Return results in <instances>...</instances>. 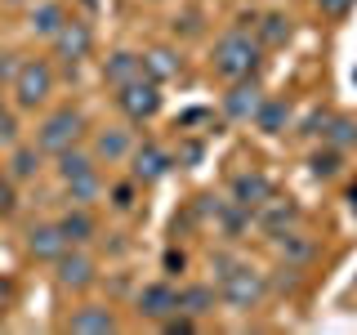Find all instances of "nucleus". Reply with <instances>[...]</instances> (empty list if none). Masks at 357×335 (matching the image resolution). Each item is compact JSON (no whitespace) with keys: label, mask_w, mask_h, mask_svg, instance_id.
Listing matches in <instances>:
<instances>
[{"label":"nucleus","mask_w":357,"mask_h":335,"mask_svg":"<svg viewBox=\"0 0 357 335\" xmlns=\"http://www.w3.org/2000/svg\"><path fill=\"white\" fill-rule=\"evenodd\" d=\"M215 76H223V81H245V76H255L259 72V63H264V45L255 31H245V27H232V31H223V36L215 40Z\"/></svg>","instance_id":"obj_1"},{"label":"nucleus","mask_w":357,"mask_h":335,"mask_svg":"<svg viewBox=\"0 0 357 335\" xmlns=\"http://www.w3.org/2000/svg\"><path fill=\"white\" fill-rule=\"evenodd\" d=\"M264 295H268V277L259 273V268H250V264H232L228 273L219 277V299L228 308H237V313L259 308Z\"/></svg>","instance_id":"obj_2"},{"label":"nucleus","mask_w":357,"mask_h":335,"mask_svg":"<svg viewBox=\"0 0 357 335\" xmlns=\"http://www.w3.org/2000/svg\"><path fill=\"white\" fill-rule=\"evenodd\" d=\"M81 139H85V112L81 107H59L36 126V148L45 156H59L67 148H76Z\"/></svg>","instance_id":"obj_3"},{"label":"nucleus","mask_w":357,"mask_h":335,"mask_svg":"<svg viewBox=\"0 0 357 335\" xmlns=\"http://www.w3.org/2000/svg\"><path fill=\"white\" fill-rule=\"evenodd\" d=\"M9 89H14V103L22 112H36V107L50 103V94H54V67L45 59H22V67H18L14 81H9Z\"/></svg>","instance_id":"obj_4"},{"label":"nucleus","mask_w":357,"mask_h":335,"mask_svg":"<svg viewBox=\"0 0 357 335\" xmlns=\"http://www.w3.org/2000/svg\"><path fill=\"white\" fill-rule=\"evenodd\" d=\"M116 107L126 112L134 126L152 121L156 112H161V81H152V76H139V81L121 85V89H116Z\"/></svg>","instance_id":"obj_5"},{"label":"nucleus","mask_w":357,"mask_h":335,"mask_svg":"<svg viewBox=\"0 0 357 335\" xmlns=\"http://www.w3.org/2000/svg\"><path fill=\"white\" fill-rule=\"evenodd\" d=\"M174 170V156L161 148V143H134V152H130V179L139 188H152V184H161L165 174Z\"/></svg>","instance_id":"obj_6"},{"label":"nucleus","mask_w":357,"mask_h":335,"mask_svg":"<svg viewBox=\"0 0 357 335\" xmlns=\"http://www.w3.org/2000/svg\"><path fill=\"white\" fill-rule=\"evenodd\" d=\"M89 50H94V31H89V22L67 18V22H63V31L54 36V59H59L67 72H76V67L89 59Z\"/></svg>","instance_id":"obj_7"},{"label":"nucleus","mask_w":357,"mask_h":335,"mask_svg":"<svg viewBox=\"0 0 357 335\" xmlns=\"http://www.w3.org/2000/svg\"><path fill=\"white\" fill-rule=\"evenodd\" d=\"M54 282H59L63 290H76V295H81V290H89V286L98 282V264L89 260L81 246H72V251L54 264Z\"/></svg>","instance_id":"obj_8"},{"label":"nucleus","mask_w":357,"mask_h":335,"mask_svg":"<svg viewBox=\"0 0 357 335\" xmlns=\"http://www.w3.org/2000/svg\"><path fill=\"white\" fill-rule=\"evenodd\" d=\"M67 251H72V241H67V232H63L59 219H54V223H31V228H27V255H31V260L59 264Z\"/></svg>","instance_id":"obj_9"},{"label":"nucleus","mask_w":357,"mask_h":335,"mask_svg":"<svg viewBox=\"0 0 357 335\" xmlns=\"http://www.w3.org/2000/svg\"><path fill=\"white\" fill-rule=\"evenodd\" d=\"M299 219H304V210H299V201H290V197H268L259 210H255V223L268 232V237H282V232L290 228H299Z\"/></svg>","instance_id":"obj_10"},{"label":"nucleus","mask_w":357,"mask_h":335,"mask_svg":"<svg viewBox=\"0 0 357 335\" xmlns=\"http://www.w3.org/2000/svg\"><path fill=\"white\" fill-rule=\"evenodd\" d=\"M134 304H139V318L165 322V318H174V313H178V286H170V282H148L139 295H134Z\"/></svg>","instance_id":"obj_11"},{"label":"nucleus","mask_w":357,"mask_h":335,"mask_svg":"<svg viewBox=\"0 0 357 335\" xmlns=\"http://www.w3.org/2000/svg\"><path fill=\"white\" fill-rule=\"evenodd\" d=\"M264 85L255 81V76H245V81H232V89L223 94V117L228 121H255V112L264 103Z\"/></svg>","instance_id":"obj_12"},{"label":"nucleus","mask_w":357,"mask_h":335,"mask_svg":"<svg viewBox=\"0 0 357 335\" xmlns=\"http://www.w3.org/2000/svg\"><path fill=\"white\" fill-rule=\"evenodd\" d=\"M89 152H94V161L98 165H121V161H130V152H134V139H130V130L126 126H107V130H94V139H89Z\"/></svg>","instance_id":"obj_13"},{"label":"nucleus","mask_w":357,"mask_h":335,"mask_svg":"<svg viewBox=\"0 0 357 335\" xmlns=\"http://www.w3.org/2000/svg\"><path fill=\"white\" fill-rule=\"evenodd\" d=\"M67 331L72 335H112L116 331V313L107 304H81L72 318H67Z\"/></svg>","instance_id":"obj_14"},{"label":"nucleus","mask_w":357,"mask_h":335,"mask_svg":"<svg viewBox=\"0 0 357 335\" xmlns=\"http://www.w3.org/2000/svg\"><path fill=\"white\" fill-rule=\"evenodd\" d=\"M273 193H277L273 179L259 174V170H241L237 179H232V201H241V206H250V210H259Z\"/></svg>","instance_id":"obj_15"},{"label":"nucleus","mask_w":357,"mask_h":335,"mask_svg":"<svg viewBox=\"0 0 357 335\" xmlns=\"http://www.w3.org/2000/svg\"><path fill=\"white\" fill-rule=\"evenodd\" d=\"M63 22H67V9L59 5V0H31V14H27V27H31V36H45V40H54L63 31Z\"/></svg>","instance_id":"obj_16"},{"label":"nucleus","mask_w":357,"mask_h":335,"mask_svg":"<svg viewBox=\"0 0 357 335\" xmlns=\"http://www.w3.org/2000/svg\"><path fill=\"white\" fill-rule=\"evenodd\" d=\"M139 76H148L143 72V54H130V50H116L112 59L103 63V81L112 89H121V85H130V81H139Z\"/></svg>","instance_id":"obj_17"},{"label":"nucleus","mask_w":357,"mask_h":335,"mask_svg":"<svg viewBox=\"0 0 357 335\" xmlns=\"http://www.w3.org/2000/svg\"><path fill=\"white\" fill-rule=\"evenodd\" d=\"M40 165H45V152L36 143H14V148H9V179H14V184H31V179L40 174Z\"/></svg>","instance_id":"obj_18"},{"label":"nucleus","mask_w":357,"mask_h":335,"mask_svg":"<svg viewBox=\"0 0 357 335\" xmlns=\"http://www.w3.org/2000/svg\"><path fill=\"white\" fill-rule=\"evenodd\" d=\"M273 241H277V255H282L286 264H295V268H304V264L317 260V241L304 237L299 228H290V232H282V237H273Z\"/></svg>","instance_id":"obj_19"},{"label":"nucleus","mask_w":357,"mask_h":335,"mask_svg":"<svg viewBox=\"0 0 357 335\" xmlns=\"http://www.w3.org/2000/svg\"><path fill=\"white\" fill-rule=\"evenodd\" d=\"M215 299L219 290L206 286V282H192V286H178V313H188V318H206V313H215Z\"/></svg>","instance_id":"obj_20"},{"label":"nucleus","mask_w":357,"mask_h":335,"mask_svg":"<svg viewBox=\"0 0 357 335\" xmlns=\"http://www.w3.org/2000/svg\"><path fill=\"white\" fill-rule=\"evenodd\" d=\"M59 223H63V232H67L72 246H85V241L98 237V223H94V215H89V206H67V215Z\"/></svg>","instance_id":"obj_21"},{"label":"nucleus","mask_w":357,"mask_h":335,"mask_svg":"<svg viewBox=\"0 0 357 335\" xmlns=\"http://www.w3.org/2000/svg\"><path fill=\"white\" fill-rule=\"evenodd\" d=\"M143 72L152 81H170V76L183 72V59H178V50H170V45H156V50L143 54Z\"/></svg>","instance_id":"obj_22"},{"label":"nucleus","mask_w":357,"mask_h":335,"mask_svg":"<svg viewBox=\"0 0 357 335\" xmlns=\"http://www.w3.org/2000/svg\"><path fill=\"white\" fill-rule=\"evenodd\" d=\"M321 143L335 152H353L357 148V121L353 117H340V112H331L326 130H321Z\"/></svg>","instance_id":"obj_23"},{"label":"nucleus","mask_w":357,"mask_h":335,"mask_svg":"<svg viewBox=\"0 0 357 335\" xmlns=\"http://www.w3.org/2000/svg\"><path fill=\"white\" fill-rule=\"evenodd\" d=\"M215 223L223 228V237H241V232L255 223V210H250V206H241V201H219Z\"/></svg>","instance_id":"obj_24"},{"label":"nucleus","mask_w":357,"mask_h":335,"mask_svg":"<svg viewBox=\"0 0 357 335\" xmlns=\"http://www.w3.org/2000/svg\"><path fill=\"white\" fill-rule=\"evenodd\" d=\"M54 170H59V179L67 184V179H76V174H89V170H98V161H94V152L89 148H81V143H76V148H67V152H59L54 156Z\"/></svg>","instance_id":"obj_25"},{"label":"nucleus","mask_w":357,"mask_h":335,"mask_svg":"<svg viewBox=\"0 0 357 335\" xmlns=\"http://www.w3.org/2000/svg\"><path fill=\"white\" fill-rule=\"evenodd\" d=\"M255 126H259L264 134H282V130L290 126V103H286V98H273V94H268L264 103H259V112H255Z\"/></svg>","instance_id":"obj_26"},{"label":"nucleus","mask_w":357,"mask_h":335,"mask_svg":"<svg viewBox=\"0 0 357 335\" xmlns=\"http://www.w3.org/2000/svg\"><path fill=\"white\" fill-rule=\"evenodd\" d=\"M290 31H295V27H290V18L277 14V9H273V14H264V18H255V36H259L264 50H273V45H286Z\"/></svg>","instance_id":"obj_27"},{"label":"nucleus","mask_w":357,"mask_h":335,"mask_svg":"<svg viewBox=\"0 0 357 335\" xmlns=\"http://www.w3.org/2000/svg\"><path fill=\"white\" fill-rule=\"evenodd\" d=\"M63 188H67V201H72V206H94V201L103 197V179H98V170L67 179Z\"/></svg>","instance_id":"obj_28"},{"label":"nucleus","mask_w":357,"mask_h":335,"mask_svg":"<svg viewBox=\"0 0 357 335\" xmlns=\"http://www.w3.org/2000/svg\"><path fill=\"white\" fill-rule=\"evenodd\" d=\"M340 165H344V152H335V148H317V152L308 156L312 179H335V174H340Z\"/></svg>","instance_id":"obj_29"},{"label":"nucleus","mask_w":357,"mask_h":335,"mask_svg":"<svg viewBox=\"0 0 357 335\" xmlns=\"http://www.w3.org/2000/svg\"><path fill=\"white\" fill-rule=\"evenodd\" d=\"M107 201H112V210L130 215L134 201H139V184H134V179H126V184H112V188H107Z\"/></svg>","instance_id":"obj_30"},{"label":"nucleus","mask_w":357,"mask_h":335,"mask_svg":"<svg viewBox=\"0 0 357 335\" xmlns=\"http://www.w3.org/2000/svg\"><path fill=\"white\" fill-rule=\"evenodd\" d=\"M201 156H206V143L201 139H178V152H174L178 165H201Z\"/></svg>","instance_id":"obj_31"},{"label":"nucleus","mask_w":357,"mask_h":335,"mask_svg":"<svg viewBox=\"0 0 357 335\" xmlns=\"http://www.w3.org/2000/svg\"><path fill=\"white\" fill-rule=\"evenodd\" d=\"M18 215V193H14V179H0V219H14Z\"/></svg>","instance_id":"obj_32"},{"label":"nucleus","mask_w":357,"mask_h":335,"mask_svg":"<svg viewBox=\"0 0 357 335\" xmlns=\"http://www.w3.org/2000/svg\"><path fill=\"white\" fill-rule=\"evenodd\" d=\"M326 121H331V112H326V107H312L308 117H304V126H299V134H304V139H317V134L326 130Z\"/></svg>","instance_id":"obj_33"},{"label":"nucleus","mask_w":357,"mask_h":335,"mask_svg":"<svg viewBox=\"0 0 357 335\" xmlns=\"http://www.w3.org/2000/svg\"><path fill=\"white\" fill-rule=\"evenodd\" d=\"M14 143H18V117L0 107V148H14Z\"/></svg>","instance_id":"obj_34"},{"label":"nucleus","mask_w":357,"mask_h":335,"mask_svg":"<svg viewBox=\"0 0 357 335\" xmlns=\"http://www.w3.org/2000/svg\"><path fill=\"white\" fill-rule=\"evenodd\" d=\"M161 331H165V335H192V331H197V318H188V313H174V318L161 322Z\"/></svg>","instance_id":"obj_35"},{"label":"nucleus","mask_w":357,"mask_h":335,"mask_svg":"<svg viewBox=\"0 0 357 335\" xmlns=\"http://www.w3.org/2000/svg\"><path fill=\"white\" fill-rule=\"evenodd\" d=\"M161 268H165V273H170V277H178V273H183V268H188V255L178 251V246H170V251L161 255Z\"/></svg>","instance_id":"obj_36"},{"label":"nucleus","mask_w":357,"mask_h":335,"mask_svg":"<svg viewBox=\"0 0 357 335\" xmlns=\"http://www.w3.org/2000/svg\"><path fill=\"white\" fill-rule=\"evenodd\" d=\"M353 5H357V0H317V9H321L326 18H344Z\"/></svg>","instance_id":"obj_37"},{"label":"nucleus","mask_w":357,"mask_h":335,"mask_svg":"<svg viewBox=\"0 0 357 335\" xmlns=\"http://www.w3.org/2000/svg\"><path fill=\"white\" fill-rule=\"evenodd\" d=\"M18 67H22L18 54H0V81H14V76H18Z\"/></svg>","instance_id":"obj_38"},{"label":"nucleus","mask_w":357,"mask_h":335,"mask_svg":"<svg viewBox=\"0 0 357 335\" xmlns=\"http://www.w3.org/2000/svg\"><path fill=\"white\" fill-rule=\"evenodd\" d=\"M206 121H215V117H210V112H206V107H188V112H183V117H178V126H183V130H188V126H206Z\"/></svg>","instance_id":"obj_39"},{"label":"nucleus","mask_w":357,"mask_h":335,"mask_svg":"<svg viewBox=\"0 0 357 335\" xmlns=\"http://www.w3.org/2000/svg\"><path fill=\"white\" fill-rule=\"evenodd\" d=\"M9 304H14V282H9V277L0 273V313H5Z\"/></svg>","instance_id":"obj_40"},{"label":"nucleus","mask_w":357,"mask_h":335,"mask_svg":"<svg viewBox=\"0 0 357 335\" xmlns=\"http://www.w3.org/2000/svg\"><path fill=\"white\" fill-rule=\"evenodd\" d=\"M174 31H183V36H192V31H201V22H197L192 14H188V18H178V22H174Z\"/></svg>","instance_id":"obj_41"},{"label":"nucleus","mask_w":357,"mask_h":335,"mask_svg":"<svg viewBox=\"0 0 357 335\" xmlns=\"http://www.w3.org/2000/svg\"><path fill=\"white\" fill-rule=\"evenodd\" d=\"M349 206H353V215H357V184L349 188Z\"/></svg>","instance_id":"obj_42"},{"label":"nucleus","mask_w":357,"mask_h":335,"mask_svg":"<svg viewBox=\"0 0 357 335\" xmlns=\"http://www.w3.org/2000/svg\"><path fill=\"white\" fill-rule=\"evenodd\" d=\"M0 5H31V0H0Z\"/></svg>","instance_id":"obj_43"},{"label":"nucleus","mask_w":357,"mask_h":335,"mask_svg":"<svg viewBox=\"0 0 357 335\" xmlns=\"http://www.w3.org/2000/svg\"><path fill=\"white\" fill-rule=\"evenodd\" d=\"M353 85H357V67H353Z\"/></svg>","instance_id":"obj_44"},{"label":"nucleus","mask_w":357,"mask_h":335,"mask_svg":"<svg viewBox=\"0 0 357 335\" xmlns=\"http://www.w3.org/2000/svg\"><path fill=\"white\" fill-rule=\"evenodd\" d=\"M0 107H5V103H0Z\"/></svg>","instance_id":"obj_45"}]
</instances>
